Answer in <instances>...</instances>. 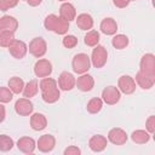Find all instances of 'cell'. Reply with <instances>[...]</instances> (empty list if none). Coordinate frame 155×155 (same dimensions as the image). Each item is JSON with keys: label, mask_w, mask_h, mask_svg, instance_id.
Segmentation results:
<instances>
[{"label": "cell", "mask_w": 155, "mask_h": 155, "mask_svg": "<svg viewBox=\"0 0 155 155\" xmlns=\"http://www.w3.org/2000/svg\"><path fill=\"white\" fill-rule=\"evenodd\" d=\"M39 92V82L38 80H30L29 82H27L24 85V88H23V96L25 98H31L34 96H36Z\"/></svg>", "instance_id": "obj_25"}, {"label": "cell", "mask_w": 155, "mask_h": 155, "mask_svg": "<svg viewBox=\"0 0 155 155\" xmlns=\"http://www.w3.org/2000/svg\"><path fill=\"white\" fill-rule=\"evenodd\" d=\"M113 2H114V5H115L116 7L124 8V7L128 6V4H130L131 1H130V0H113Z\"/></svg>", "instance_id": "obj_37"}, {"label": "cell", "mask_w": 155, "mask_h": 155, "mask_svg": "<svg viewBox=\"0 0 155 155\" xmlns=\"http://www.w3.org/2000/svg\"><path fill=\"white\" fill-rule=\"evenodd\" d=\"M18 29V21L8 15H5L0 17V30H8V31H16Z\"/></svg>", "instance_id": "obj_21"}, {"label": "cell", "mask_w": 155, "mask_h": 155, "mask_svg": "<svg viewBox=\"0 0 155 155\" xmlns=\"http://www.w3.org/2000/svg\"><path fill=\"white\" fill-rule=\"evenodd\" d=\"M63 154L64 155H80L81 154V150L76 145H69L68 148L64 149V153Z\"/></svg>", "instance_id": "obj_36"}, {"label": "cell", "mask_w": 155, "mask_h": 155, "mask_svg": "<svg viewBox=\"0 0 155 155\" xmlns=\"http://www.w3.org/2000/svg\"><path fill=\"white\" fill-rule=\"evenodd\" d=\"M56 147V138L52 134H42L38 142H36V148L41 153H51Z\"/></svg>", "instance_id": "obj_14"}, {"label": "cell", "mask_w": 155, "mask_h": 155, "mask_svg": "<svg viewBox=\"0 0 155 155\" xmlns=\"http://www.w3.org/2000/svg\"><path fill=\"white\" fill-rule=\"evenodd\" d=\"M15 145V142L11 137L6 134H0V150L1 151H10Z\"/></svg>", "instance_id": "obj_31"}, {"label": "cell", "mask_w": 155, "mask_h": 155, "mask_svg": "<svg viewBox=\"0 0 155 155\" xmlns=\"http://www.w3.org/2000/svg\"><path fill=\"white\" fill-rule=\"evenodd\" d=\"M99 29L105 35H115L116 31H117V23H116V21L114 18L107 17L101 22Z\"/></svg>", "instance_id": "obj_18"}, {"label": "cell", "mask_w": 155, "mask_h": 155, "mask_svg": "<svg viewBox=\"0 0 155 155\" xmlns=\"http://www.w3.org/2000/svg\"><path fill=\"white\" fill-rule=\"evenodd\" d=\"M27 2L30 5V6H38L42 2V0H27Z\"/></svg>", "instance_id": "obj_39"}, {"label": "cell", "mask_w": 155, "mask_h": 155, "mask_svg": "<svg viewBox=\"0 0 155 155\" xmlns=\"http://www.w3.org/2000/svg\"><path fill=\"white\" fill-rule=\"evenodd\" d=\"M134 81H136V84L140 88H143V90H150L154 86V84H155V78L149 76V75H145L142 71H138L136 74V80Z\"/></svg>", "instance_id": "obj_22"}, {"label": "cell", "mask_w": 155, "mask_h": 155, "mask_svg": "<svg viewBox=\"0 0 155 155\" xmlns=\"http://www.w3.org/2000/svg\"><path fill=\"white\" fill-rule=\"evenodd\" d=\"M107 145H108V139L102 134H94L88 140V147L94 153L103 151L107 148Z\"/></svg>", "instance_id": "obj_16"}, {"label": "cell", "mask_w": 155, "mask_h": 155, "mask_svg": "<svg viewBox=\"0 0 155 155\" xmlns=\"http://www.w3.org/2000/svg\"><path fill=\"white\" fill-rule=\"evenodd\" d=\"M19 0H0V11L5 12L10 8H13L17 6Z\"/></svg>", "instance_id": "obj_34"}, {"label": "cell", "mask_w": 155, "mask_h": 155, "mask_svg": "<svg viewBox=\"0 0 155 155\" xmlns=\"http://www.w3.org/2000/svg\"><path fill=\"white\" fill-rule=\"evenodd\" d=\"M139 71L155 78V56L153 53H145L142 56L139 62Z\"/></svg>", "instance_id": "obj_6"}, {"label": "cell", "mask_w": 155, "mask_h": 155, "mask_svg": "<svg viewBox=\"0 0 155 155\" xmlns=\"http://www.w3.org/2000/svg\"><path fill=\"white\" fill-rule=\"evenodd\" d=\"M13 92L8 87H0V103H8L12 101Z\"/></svg>", "instance_id": "obj_32"}, {"label": "cell", "mask_w": 155, "mask_h": 155, "mask_svg": "<svg viewBox=\"0 0 155 155\" xmlns=\"http://www.w3.org/2000/svg\"><path fill=\"white\" fill-rule=\"evenodd\" d=\"M91 59V64L99 69V68H103L108 61V51L104 46L102 45H96L94 48L92 50V54L90 57Z\"/></svg>", "instance_id": "obj_4"}, {"label": "cell", "mask_w": 155, "mask_h": 155, "mask_svg": "<svg viewBox=\"0 0 155 155\" xmlns=\"http://www.w3.org/2000/svg\"><path fill=\"white\" fill-rule=\"evenodd\" d=\"M128 44H130V40L125 34H116L111 39V45L116 50H124L128 46Z\"/></svg>", "instance_id": "obj_27"}, {"label": "cell", "mask_w": 155, "mask_h": 155, "mask_svg": "<svg viewBox=\"0 0 155 155\" xmlns=\"http://www.w3.org/2000/svg\"><path fill=\"white\" fill-rule=\"evenodd\" d=\"M99 39H101V36H99V33H98L97 30H88L87 34H86L85 38H84V41H85V44H86L87 46L94 47L96 45H98Z\"/></svg>", "instance_id": "obj_29"}, {"label": "cell", "mask_w": 155, "mask_h": 155, "mask_svg": "<svg viewBox=\"0 0 155 155\" xmlns=\"http://www.w3.org/2000/svg\"><path fill=\"white\" fill-rule=\"evenodd\" d=\"M58 1H63V2H65V1H67V0H58Z\"/></svg>", "instance_id": "obj_40"}, {"label": "cell", "mask_w": 155, "mask_h": 155, "mask_svg": "<svg viewBox=\"0 0 155 155\" xmlns=\"http://www.w3.org/2000/svg\"><path fill=\"white\" fill-rule=\"evenodd\" d=\"M39 88L41 91V98L45 103H48V104L56 103L61 97L57 81L52 78H48V76L42 78V80L39 84Z\"/></svg>", "instance_id": "obj_1"}, {"label": "cell", "mask_w": 155, "mask_h": 155, "mask_svg": "<svg viewBox=\"0 0 155 155\" xmlns=\"http://www.w3.org/2000/svg\"><path fill=\"white\" fill-rule=\"evenodd\" d=\"M121 98V92L116 86H107L102 91V101L108 105L116 104Z\"/></svg>", "instance_id": "obj_7"}, {"label": "cell", "mask_w": 155, "mask_h": 155, "mask_svg": "<svg viewBox=\"0 0 155 155\" xmlns=\"http://www.w3.org/2000/svg\"><path fill=\"white\" fill-rule=\"evenodd\" d=\"M76 25L81 30H91L93 27V18L88 13H80L78 17H75Z\"/></svg>", "instance_id": "obj_23"}, {"label": "cell", "mask_w": 155, "mask_h": 155, "mask_svg": "<svg viewBox=\"0 0 155 155\" xmlns=\"http://www.w3.org/2000/svg\"><path fill=\"white\" fill-rule=\"evenodd\" d=\"M52 73V64L48 59L41 58L38 59L36 63L34 64V74L36 78H46L50 76Z\"/></svg>", "instance_id": "obj_9"}, {"label": "cell", "mask_w": 155, "mask_h": 155, "mask_svg": "<svg viewBox=\"0 0 155 155\" xmlns=\"http://www.w3.org/2000/svg\"><path fill=\"white\" fill-rule=\"evenodd\" d=\"M15 40V33L8 30H0V47H8Z\"/></svg>", "instance_id": "obj_30"}, {"label": "cell", "mask_w": 155, "mask_h": 155, "mask_svg": "<svg viewBox=\"0 0 155 155\" xmlns=\"http://www.w3.org/2000/svg\"><path fill=\"white\" fill-rule=\"evenodd\" d=\"M130 1H136V0H130Z\"/></svg>", "instance_id": "obj_41"}, {"label": "cell", "mask_w": 155, "mask_h": 155, "mask_svg": "<svg viewBox=\"0 0 155 155\" xmlns=\"http://www.w3.org/2000/svg\"><path fill=\"white\" fill-rule=\"evenodd\" d=\"M47 126V119L41 113H34L30 116V127L34 131H42Z\"/></svg>", "instance_id": "obj_19"}, {"label": "cell", "mask_w": 155, "mask_h": 155, "mask_svg": "<svg viewBox=\"0 0 155 155\" xmlns=\"http://www.w3.org/2000/svg\"><path fill=\"white\" fill-rule=\"evenodd\" d=\"M8 88L15 93V94H19L23 92V88H24V81L23 79L18 78V76H12L10 80H8Z\"/></svg>", "instance_id": "obj_26"}, {"label": "cell", "mask_w": 155, "mask_h": 155, "mask_svg": "<svg viewBox=\"0 0 155 155\" xmlns=\"http://www.w3.org/2000/svg\"><path fill=\"white\" fill-rule=\"evenodd\" d=\"M15 110L18 115L21 116H29L33 114L34 110V104L31 103V101L29 98H19L16 101L15 103Z\"/></svg>", "instance_id": "obj_11"}, {"label": "cell", "mask_w": 155, "mask_h": 155, "mask_svg": "<svg viewBox=\"0 0 155 155\" xmlns=\"http://www.w3.org/2000/svg\"><path fill=\"white\" fill-rule=\"evenodd\" d=\"M28 51L35 58H41L47 52V44L42 38H34L28 46Z\"/></svg>", "instance_id": "obj_5"}, {"label": "cell", "mask_w": 155, "mask_h": 155, "mask_svg": "<svg viewBox=\"0 0 155 155\" xmlns=\"http://www.w3.org/2000/svg\"><path fill=\"white\" fill-rule=\"evenodd\" d=\"M75 86L82 91V92H90L93 86H94V79L93 76H91L90 74L85 73V74H81L78 79H76V82H75Z\"/></svg>", "instance_id": "obj_15"}, {"label": "cell", "mask_w": 155, "mask_h": 155, "mask_svg": "<svg viewBox=\"0 0 155 155\" xmlns=\"http://www.w3.org/2000/svg\"><path fill=\"white\" fill-rule=\"evenodd\" d=\"M136 81L130 75H122L117 80V88L125 94H132L136 91Z\"/></svg>", "instance_id": "obj_10"}, {"label": "cell", "mask_w": 155, "mask_h": 155, "mask_svg": "<svg viewBox=\"0 0 155 155\" xmlns=\"http://www.w3.org/2000/svg\"><path fill=\"white\" fill-rule=\"evenodd\" d=\"M128 139L126 131L120 127H114L108 132V140L115 145H124Z\"/></svg>", "instance_id": "obj_13"}, {"label": "cell", "mask_w": 155, "mask_h": 155, "mask_svg": "<svg viewBox=\"0 0 155 155\" xmlns=\"http://www.w3.org/2000/svg\"><path fill=\"white\" fill-rule=\"evenodd\" d=\"M102 108H103V101L102 98H98V97L91 98L86 105V109L90 114H97L102 110Z\"/></svg>", "instance_id": "obj_28"}, {"label": "cell", "mask_w": 155, "mask_h": 155, "mask_svg": "<svg viewBox=\"0 0 155 155\" xmlns=\"http://www.w3.org/2000/svg\"><path fill=\"white\" fill-rule=\"evenodd\" d=\"M44 27L48 31H53L58 35H65L69 29V22L57 15H48L44 21Z\"/></svg>", "instance_id": "obj_2"}, {"label": "cell", "mask_w": 155, "mask_h": 155, "mask_svg": "<svg viewBox=\"0 0 155 155\" xmlns=\"http://www.w3.org/2000/svg\"><path fill=\"white\" fill-rule=\"evenodd\" d=\"M62 44L65 48H74L78 45V38L75 35H64L62 39Z\"/></svg>", "instance_id": "obj_33"}, {"label": "cell", "mask_w": 155, "mask_h": 155, "mask_svg": "<svg viewBox=\"0 0 155 155\" xmlns=\"http://www.w3.org/2000/svg\"><path fill=\"white\" fill-rule=\"evenodd\" d=\"M59 17H62L63 19H65L68 22L74 21L76 17V10H75L74 5L70 2H63L59 7Z\"/></svg>", "instance_id": "obj_20"}, {"label": "cell", "mask_w": 155, "mask_h": 155, "mask_svg": "<svg viewBox=\"0 0 155 155\" xmlns=\"http://www.w3.org/2000/svg\"><path fill=\"white\" fill-rule=\"evenodd\" d=\"M17 148L24 154H33L36 148V143L31 137H21L17 140Z\"/></svg>", "instance_id": "obj_17"}, {"label": "cell", "mask_w": 155, "mask_h": 155, "mask_svg": "<svg viewBox=\"0 0 155 155\" xmlns=\"http://www.w3.org/2000/svg\"><path fill=\"white\" fill-rule=\"evenodd\" d=\"M24 1H27V0H24Z\"/></svg>", "instance_id": "obj_42"}, {"label": "cell", "mask_w": 155, "mask_h": 155, "mask_svg": "<svg viewBox=\"0 0 155 155\" xmlns=\"http://www.w3.org/2000/svg\"><path fill=\"white\" fill-rule=\"evenodd\" d=\"M7 48H8L10 54H11L13 58H16V59H22V58H24L25 54H27V52H28V46H27V44H25L24 41H22V40H17V39H15V40L10 44V46H8Z\"/></svg>", "instance_id": "obj_8"}, {"label": "cell", "mask_w": 155, "mask_h": 155, "mask_svg": "<svg viewBox=\"0 0 155 155\" xmlns=\"http://www.w3.org/2000/svg\"><path fill=\"white\" fill-rule=\"evenodd\" d=\"M145 128H147V131L150 134H153L155 132V116L154 115H151V116H149L147 119V121H145Z\"/></svg>", "instance_id": "obj_35"}, {"label": "cell", "mask_w": 155, "mask_h": 155, "mask_svg": "<svg viewBox=\"0 0 155 155\" xmlns=\"http://www.w3.org/2000/svg\"><path fill=\"white\" fill-rule=\"evenodd\" d=\"M5 117H6V109L4 107V103H0V124L4 122Z\"/></svg>", "instance_id": "obj_38"}, {"label": "cell", "mask_w": 155, "mask_h": 155, "mask_svg": "<svg viewBox=\"0 0 155 155\" xmlns=\"http://www.w3.org/2000/svg\"><path fill=\"white\" fill-rule=\"evenodd\" d=\"M71 67L74 73L76 74H85L91 68V59L86 53H78L74 56L71 61Z\"/></svg>", "instance_id": "obj_3"}, {"label": "cell", "mask_w": 155, "mask_h": 155, "mask_svg": "<svg viewBox=\"0 0 155 155\" xmlns=\"http://www.w3.org/2000/svg\"><path fill=\"white\" fill-rule=\"evenodd\" d=\"M131 139L136 144H145L150 140V133L145 130H136L131 133Z\"/></svg>", "instance_id": "obj_24"}, {"label": "cell", "mask_w": 155, "mask_h": 155, "mask_svg": "<svg viewBox=\"0 0 155 155\" xmlns=\"http://www.w3.org/2000/svg\"><path fill=\"white\" fill-rule=\"evenodd\" d=\"M75 82H76V79L71 73L62 71L58 78L57 85H58V88L62 91H70L75 87Z\"/></svg>", "instance_id": "obj_12"}]
</instances>
